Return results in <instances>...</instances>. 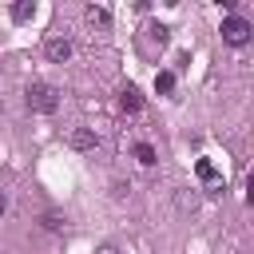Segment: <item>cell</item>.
<instances>
[{
  "label": "cell",
  "instance_id": "11",
  "mask_svg": "<svg viewBox=\"0 0 254 254\" xmlns=\"http://www.w3.org/2000/svg\"><path fill=\"white\" fill-rule=\"evenodd\" d=\"M147 32H151V40H159V44H167V28H163V24H151Z\"/></svg>",
  "mask_w": 254,
  "mask_h": 254
},
{
  "label": "cell",
  "instance_id": "10",
  "mask_svg": "<svg viewBox=\"0 0 254 254\" xmlns=\"http://www.w3.org/2000/svg\"><path fill=\"white\" fill-rule=\"evenodd\" d=\"M135 159H139L143 167H155V163H159V159H155V147H151V143H135Z\"/></svg>",
  "mask_w": 254,
  "mask_h": 254
},
{
  "label": "cell",
  "instance_id": "13",
  "mask_svg": "<svg viewBox=\"0 0 254 254\" xmlns=\"http://www.w3.org/2000/svg\"><path fill=\"white\" fill-rule=\"evenodd\" d=\"M95 254H123L119 246H111V242H103V246H95Z\"/></svg>",
  "mask_w": 254,
  "mask_h": 254
},
{
  "label": "cell",
  "instance_id": "2",
  "mask_svg": "<svg viewBox=\"0 0 254 254\" xmlns=\"http://www.w3.org/2000/svg\"><path fill=\"white\" fill-rule=\"evenodd\" d=\"M250 20H242V16H226L222 20V40L226 44H234V48H242V44H250Z\"/></svg>",
  "mask_w": 254,
  "mask_h": 254
},
{
  "label": "cell",
  "instance_id": "3",
  "mask_svg": "<svg viewBox=\"0 0 254 254\" xmlns=\"http://www.w3.org/2000/svg\"><path fill=\"white\" fill-rule=\"evenodd\" d=\"M44 56H48L52 64H67V60H71V40H67V36H48V40H44Z\"/></svg>",
  "mask_w": 254,
  "mask_h": 254
},
{
  "label": "cell",
  "instance_id": "6",
  "mask_svg": "<svg viewBox=\"0 0 254 254\" xmlns=\"http://www.w3.org/2000/svg\"><path fill=\"white\" fill-rule=\"evenodd\" d=\"M83 20H87L91 28H111V12H107L103 4H87V8H83Z\"/></svg>",
  "mask_w": 254,
  "mask_h": 254
},
{
  "label": "cell",
  "instance_id": "12",
  "mask_svg": "<svg viewBox=\"0 0 254 254\" xmlns=\"http://www.w3.org/2000/svg\"><path fill=\"white\" fill-rule=\"evenodd\" d=\"M44 226H48V230H64V218H60V214H44Z\"/></svg>",
  "mask_w": 254,
  "mask_h": 254
},
{
  "label": "cell",
  "instance_id": "9",
  "mask_svg": "<svg viewBox=\"0 0 254 254\" xmlns=\"http://www.w3.org/2000/svg\"><path fill=\"white\" fill-rule=\"evenodd\" d=\"M155 91H159V95L175 91V71H155Z\"/></svg>",
  "mask_w": 254,
  "mask_h": 254
},
{
  "label": "cell",
  "instance_id": "7",
  "mask_svg": "<svg viewBox=\"0 0 254 254\" xmlns=\"http://www.w3.org/2000/svg\"><path fill=\"white\" fill-rule=\"evenodd\" d=\"M119 107H123V111H139V107H143V95H139V87H135V83L119 87Z\"/></svg>",
  "mask_w": 254,
  "mask_h": 254
},
{
  "label": "cell",
  "instance_id": "5",
  "mask_svg": "<svg viewBox=\"0 0 254 254\" xmlns=\"http://www.w3.org/2000/svg\"><path fill=\"white\" fill-rule=\"evenodd\" d=\"M194 175L206 183V190H210V194H218V190H222V179H218V171H214L206 159H198V163H194Z\"/></svg>",
  "mask_w": 254,
  "mask_h": 254
},
{
  "label": "cell",
  "instance_id": "1",
  "mask_svg": "<svg viewBox=\"0 0 254 254\" xmlns=\"http://www.w3.org/2000/svg\"><path fill=\"white\" fill-rule=\"evenodd\" d=\"M24 99H28V107H32L36 115H52V111L60 107V91H56L52 83H28Z\"/></svg>",
  "mask_w": 254,
  "mask_h": 254
},
{
  "label": "cell",
  "instance_id": "14",
  "mask_svg": "<svg viewBox=\"0 0 254 254\" xmlns=\"http://www.w3.org/2000/svg\"><path fill=\"white\" fill-rule=\"evenodd\" d=\"M4 210H8V198H4V190H0V214H4Z\"/></svg>",
  "mask_w": 254,
  "mask_h": 254
},
{
  "label": "cell",
  "instance_id": "8",
  "mask_svg": "<svg viewBox=\"0 0 254 254\" xmlns=\"http://www.w3.org/2000/svg\"><path fill=\"white\" fill-rule=\"evenodd\" d=\"M32 16H36V4H32V0H20V4H12V20H16V24H28Z\"/></svg>",
  "mask_w": 254,
  "mask_h": 254
},
{
  "label": "cell",
  "instance_id": "4",
  "mask_svg": "<svg viewBox=\"0 0 254 254\" xmlns=\"http://www.w3.org/2000/svg\"><path fill=\"white\" fill-rule=\"evenodd\" d=\"M67 147H75V151H95V147H99V135H95L91 127H71Z\"/></svg>",
  "mask_w": 254,
  "mask_h": 254
}]
</instances>
